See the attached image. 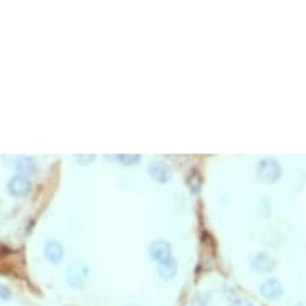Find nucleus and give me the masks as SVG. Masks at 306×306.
<instances>
[{
  "instance_id": "1",
  "label": "nucleus",
  "mask_w": 306,
  "mask_h": 306,
  "mask_svg": "<svg viewBox=\"0 0 306 306\" xmlns=\"http://www.w3.org/2000/svg\"><path fill=\"white\" fill-rule=\"evenodd\" d=\"M256 176L261 183L273 185L282 176V167L274 157H263L256 164Z\"/></svg>"
},
{
  "instance_id": "2",
  "label": "nucleus",
  "mask_w": 306,
  "mask_h": 306,
  "mask_svg": "<svg viewBox=\"0 0 306 306\" xmlns=\"http://www.w3.org/2000/svg\"><path fill=\"white\" fill-rule=\"evenodd\" d=\"M88 273H90V268L87 266L85 263H72L69 268H67V284L71 287H80L88 277Z\"/></svg>"
},
{
  "instance_id": "3",
  "label": "nucleus",
  "mask_w": 306,
  "mask_h": 306,
  "mask_svg": "<svg viewBox=\"0 0 306 306\" xmlns=\"http://www.w3.org/2000/svg\"><path fill=\"white\" fill-rule=\"evenodd\" d=\"M148 173L155 183H160V185H165L172 180V168L162 160H153L148 167Z\"/></svg>"
},
{
  "instance_id": "4",
  "label": "nucleus",
  "mask_w": 306,
  "mask_h": 306,
  "mask_svg": "<svg viewBox=\"0 0 306 306\" xmlns=\"http://www.w3.org/2000/svg\"><path fill=\"white\" fill-rule=\"evenodd\" d=\"M31 181L29 178L21 175H16L6 183V191H8L10 196H15V197H23L31 191Z\"/></svg>"
},
{
  "instance_id": "5",
  "label": "nucleus",
  "mask_w": 306,
  "mask_h": 306,
  "mask_svg": "<svg viewBox=\"0 0 306 306\" xmlns=\"http://www.w3.org/2000/svg\"><path fill=\"white\" fill-rule=\"evenodd\" d=\"M13 167L18 172V175L21 176H32L39 172V167H37V162L34 160L32 157H28V155H18L15 157V162H13Z\"/></svg>"
},
{
  "instance_id": "6",
  "label": "nucleus",
  "mask_w": 306,
  "mask_h": 306,
  "mask_svg": "<svg viewBox=\"0 0 306 306\" xmlns=\"http://www.w3.org/2000/svg\"><path fill=\"white\" fill-rule=\"evenodd\" d=\"M168 256H172V246L167 241H154L149 246V258L154 261H164Z\"/></svg>"
},
{
  "instance_id": "7",
  "label": "nucleus",
  "mask_w": 306,
  "mask_h": 306,
  "mask_svg": "<svg viewBox=\"0 0 306 306\" xmlns=\"http://www.w3.org/2000/svg\"><path fill=\"white\" fill-rule=\"evenodd\" d=\"M282 284L277 281V279H266L261 285H260V295L266 300H277V298L282 297Z\"/></svg>"
},
{
  "instance_id": "8",
  "label": "nucleus",
  "mask_w": 306,
  "mask_h": 306,
  "mask_svg": "<svg viewBox=\"0 0 306 306\" xmlns=\"http://www.w3.org/2000/svg\"><path fill=\"white\" fill-rule=\"evenodd\" d=\"M274 264H276L274 258L271 255H268V254H258V255H255L254 258H252V261H250L252 269L256 271V273H260V274L273 271Z\"/></svg>"
},
{
  "instance_id": "9",
  "label": "nucleus",
  "mask_w": 306,
  "mask_h": 306,
  "mask_svg": "<svg viewBox=\"0 0 306 306\" xmlns=\"http://www.w3.org/2000/svg\"><path fill=\"white\" fill-rule=\"evenodd\" d=\"M44 254H45V258H47V260H49L50 263L58 264L61 260H63V256H64V249H63V246H61L58 241L51 239V241H47V242H45Z\"/></svg>"
},
{
  "instance_id": "10",
  "label": "nucleus",
  "mask_w": 306,
  "mask_h": 306,
  "mask_svg": "<svg viewBox=\"0 0 306 306\" xmlns=\"http://www.w3.org/2000/svg\"><path fill=\"white\" fill-rule=\"evenodd\" d=\"M157 273L162 279H164V281H170V279H173L176 276V273H178V261H176V258L168 256L167 260L160 261L159 266H157Z\"/></svg>"
},
{
  "instance_id": "11",
  "label": "nucleus",
  "mask_w": 306,
  "mask_h": 306,
  "mask_svg": "<svg viewBox=\"0 0 306 306\" xmlns=\"http://www.w3.org/2000/svg\"><path fill=\"white\" fill-rule=\"evenodd\" d=\"M114 159H117L122 165H137L140 164V160H141V155L140 154H119V155H114Z\"/></svg>"
},
{
  "instance_id": "12",
  "label": "nucleus",
  "mask_w": 306,
  "mask_h": 306,
  "mask_svg": "<svg viewBox=\"0 0 306 306\" xmlns=\"http://www.w3.org/2000/svg\"><path fill=\"white\" fill-rule=\"evenodd\" d=\"M95 159H97V155L95 154H79V155H76V160L79 162L80 165H88L90 164V162H93Z\"/></svg>"
},
{
  "instance_id": "13",
  "label": "nucleus",
  "mask_w": 306,
  "mask_h": 306,
  "mask_svg": "<svg viewBox=\"0 0 306 306\" xmlns=\"http://www.w3.org/2000/svg\"><path fill=\"white\" fill-rule=\"evenodd\" d=\"M10 298H11V292H10V289L0 284V300H3V302H5V300H10Z\"/></svg>"
},
{
  "instance_id": "14",
  "label": "nucleus",
  "mask_w": 306,
  "mask_h": 306,
  "mask_svg": "<svg viewBox=\"0 0 306 306\" xmlns=\"http://www.w3.org/2000/svg\"><path fill=\"white\" fill-rule=\"evenodd\" d=\"M231 306H254V305L246 302V300H236L234 303H231Z\"/></svg>"
}]
</instances>
